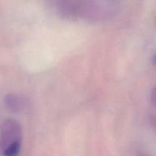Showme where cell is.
Masks as SVG:
<instances>
[{
    "label": "cell",
    "mask_w": 156,
    "mask_h": 156,
    "mask_svg": "<svg viewBox=\"0 0 156 156\" xmlns=\"http://www.w3.org/2000/svg\"><path fill=\"white\" fill-rule=\"evenodd\" d=\"M119 9V0H91L84 18L92 22L105 21L116 16Z\"/></svg>",
    "instance_id": "obj_2"
},
{
    "label": "cell",
    "mask_w": 156,
    "mask_h": 156,
    "mask_svg": "<svg viewBox=\"0 0 156 156\" xmlns=\"http://www.w3.org/2000/svg\"><path fill=\"white\" fill-rule=\"evenodd\" d=\"M151 120H152V122H153V126H154V127L156 128V117L153 118Z\"/></svg>",
    "instance_id": "obj_6"
},
{
    "label": "cell",
    "mask_w": 156,
    "mask_h": 156,
    "mask_svg": "<svg viewBox=\"0 0 156 156\" xmlns=\"http://www.w3.org/2000/svg\"><path fill=\"white\" fill-rule=\"evenodd\" d=\"M5 105L10 111L19 113L24 111L28 105L26 98L22 94L16 93H10L5 97Z\"/></svg>",
    "instance_id": "obj_4"
},
{
    "label": "cell",
    "mask_w": 156,
    "mask_h": 156,
    "mask_svg": "<svg viewBox=\"0 0 156 156\" xmlns=\"http://www.w3.org/2000/svg\"><path fill=\"white\" fill-rule=\"evenodd\" d=\"M22 143V129L14 119H7L0 129V153L2 156H19Z\"/></svg>",
    "instance_id": "obj_1"
},
{
    "label": "cell",
    "mask_w": 156,
    "mask_h": 156,
    "mask_svg": "<svg viewBox=\"0 0 156 156\" xmlns=\"http://www.w3.org/2000/svg\"><path fill=\"white\" fill-rule=\"evenodd\" d=\"M154 62H155V64H156V55L154 56Z\"/></svg>",
    "instance_id": "obj_8"
},
{
    "label": "cell",
    "mask_w": 156,
    "mask_h": 156,
    "mask_svg": "<svg viewBox=\"0 0 156 156\" xmlns=\"http://www.w3.org/2000/svg\"><path fill=\"white\" fill-rule=\"evenodd\" d=\"M138 156H148V155H147L146 154H145V153H140Z\"/></svg>",
    "instance_id": "obj_7"
},
{
    "label": "cell",
    "mask_w": 156,
    "mask_h": 156,
    "mask_svg": "<svg viewBox=\"0 0 156 156\" xmlns=\"http://www.w3.org/2000/svg\"><path fill=\"white\" fill-rule=\"evenodd\" d=\"M151 102L153 106L156 107V86L153 88L151 92Z\"/></svg>",
    "instance_id": "obj_5"
},
{
    "label": "cell",
    "mask_w": 156,
    "mask_h": 156,
    "mask_svg": "<svg viewBox=\"0 0 156 156\" xmlns=\"http://www.w3.org/2000/svg\"><path fill=\"white\" fill-rule=\"evenodd\" d=\"M91 0H55L58 13L68 18H84Z\"/></svg>",
    "instance_id": "obj_3"
}]
</instances>
